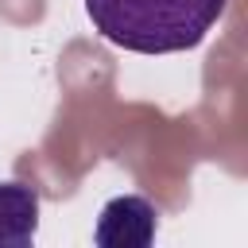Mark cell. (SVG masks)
Returning a JSON list of instances; mask_svg holds the SVG:
<instances>
[{
  "instance_id": "obj_1",
  "label": "cell",
  "mask_w": 248,
  "mask_h": 248,
  "mask_svg": "<svg viewBox=\"0 0 248 248\" xmlns=\"http://www.w3.org/2000/svg\"><path fill=\"white\" fill-rule=\"evenodd\" d=\"M229 0H85L93 31L136 54H178L202 46Z\"/></svg>"
},
{
  "instance_id": "obj_2",
  "label": "cell",
  "mask_w": 248,
  "mask_h": 248,
  "mask_svg": "<svg viewBox=\"0 0 248 248\" xmlns=\"http://www.w3.org/2000/svg\"><path fill=\"white\" fill-rule=\"evenodd\" d=\"M159 232V205L147 202L143 194H120L112 202H105L97 229H93V244L101 248H147Z\"/></svg>"
},
{
  "instance_id": "obj_3",
  "label": "cell",
  "mask_w": 248,
  "mask_h": 248,
  "mask_svg": "<svg viewBox=\"0 0 248 248\" xmlns=\"http://www.w3.org/2000/svg\"><path fill=\"white\" fill-rule=\"evenodd\" d=\"M39 232V194L27 182H0V248H27Z\"/></svg>"
}]
</instances>
